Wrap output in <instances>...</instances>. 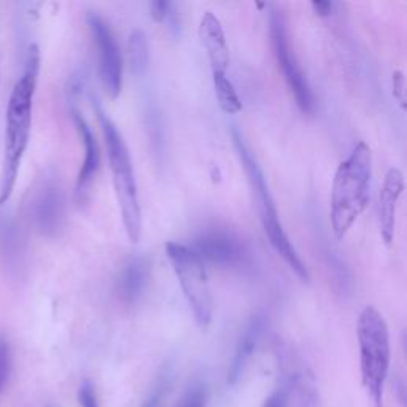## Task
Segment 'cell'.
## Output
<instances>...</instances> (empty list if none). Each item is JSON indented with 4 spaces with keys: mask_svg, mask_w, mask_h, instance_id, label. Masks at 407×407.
I'll return each mask as SVG.
<instances>
[{
    "mask_svg": "<svg viewBox=\"0 0 407 407\" xmlns=\"http://www.w3.org/2000/svg\"><path fill=\"white\" fill-rule=\"evenodd\" d=\"M37 223L45 233H54L63 222L64 201L60 190L54 185H48L42 190L37 199Z\"/></svg>",
    "mask_w": 407,
    "mask_h": 407,
    "instance_id": "obj_16",
    "label": "cell"
},
{
    "mask_svg": "<svg viewBox=\"0 0 407 407\" xmlns=\"http://www.w3.org/2000/svg\"><path fill=\"white\" fill-rule=\"evenodd\" d=\"M207 392L202 383H194L192 387L185 393L183 399L180 401L177 407H206Z\"/></svg>",
    "mask_w": 407,
    "mask_h": 407,
    "instance_id": "obj_22",
    "label": "cell"
},
{
    "mask_svg": "<svg viewBox=\"0 0 407 407\" xmlns=\"http://www.w3.org/2000/svg\"><path fill=\"white\" fill-rule=\"evenodd\" d=\"M312 8L315 10L317 15H320V16H329V15L333 13L334 3L333 2H313L312 3Z\"/></svg>",
    "mask_w": 407,
    "mask_h": 407,
    "instance_id": "obj_26",
    "label": "cell"
},
{
    "mask_svg": "<svg viewBox=\"0 0 407 407\" xmlns=\"http://www.w3.org/2000/svg\"><path fill=\"white\" fill-rule=\"evenodd\" d=\"M150 263L145 258L137 256L126 263L118 279V293L121 299L128 302V304L139 301L142 294L145 293L148 282H150Z\"/></svg>",
    "mask_w": 407,
    "mask_h": 407,
    "instance_id": "obj_15",
    "label": "cell"
},
{
    "mask_svg": "<svg viewBox=\"0 0 407 407\" xmlns=\"http://www.w3.org/2000/svg\"><path fill=\"white\" fill-rule=\"evenodd\" d=\"M233 139L235 150H238V155L240 158L242 164H244V169L247 172V177H249L250 186L253 192H255L256 201H258V210H260V218L261 224L264 228V234L271 242L272 249L276 250L277 255L282 258V260L287 263V266L293 271L296 276H298L302 282H309L310 276L309 271H307L304 261L301 260L299 253L296 251L294 245L291 244L290 238L285 233L279 219V213L276 208V202H274L271 191L267 188L266 178H264V174L258 164L255 155H253L249 145L245 144L242 135L238 131H233Z\"/></svg>",
    "mask_w": 407,
    "mask_h": 407,
    "instance_id": "obj_5",
    "label": "cell"
},
{
    "mask_svg": "<svg viewBox=\"0 0 407 407\" xmlns=\"http://www.w3.org/2000/svg\"><path fill=\"white\" fill-rule=\"evenodd\" d=\"M10 374H12V347H10L8 339L0 334V393L8 383Z\"/></svg>",
    "mask_w": 407,
    "mask_h": 407,
    "instance_id": "obj_19",
    "label": "cell"
},
{
    "mask_svg": "<svg viewBox=\"0 0 407 407\" xmlns=\"http://www.w3.org/2000/svg\"><path fill=\"white\" fill-rule=\"evenodd\" d=\"M166 253L196 323L201 328H207L213 315V299L204 261L188 245L178 242H169Z\"/></svg>",
    "mask_w": 407,
    "mask_h": 407,
    "instance_id": "obj_6",
    "label": "cell"
},
{
    "mask_svg": "<svg viewBox=\"0 0 407 407\" xmlns=\"http://www.w3.org/2000/svg\"><path fill=\"white\" fill-rule=\"evenodd\" d=\"M94 107L99 124H101L103 132V139H106L110 172H112V180L115 192H117V201L121 219H123V226L131 242L137 244L142 235V210L129 150L126 147L118 128L108 118V115L103 112V108L99 106L97 101Z\"/></svg>",
    "mask_w": 407,
    "mask_h": 407,
    "instance_id": "obj_3",
    "label": "cell"
},
{
    "mask_svg": "<svg viewBox=\"0 0 407 407\" xmlns=\"http://www.w3.org/2000/svg\"><path fill=\"white\" fill-rule=\"evenodd\" d=\"M213 90H215L217 101L224 113L235 115L242 110L240 97L235 91V86L228 76L222 78H213Z\"/></svg>",
    "mask_w": 407,
    "mask_h": 407,
    "instance_id": "obj_18",
    "label": "cell"
},
{
    "mask_svg": "<svg viewBox=\"0 0 407 407\" xmlns=\"http://www.w3.org/2000/svg\"><path fill=\"white\" fill-rule=\"evenodd\" d=\"M266 315L264 313H256L247 324V328L242 333L238 345H235V351L233 360H231L226 382L228 385H235L239 382L242 374H244L247 365L251 358L253 351H255L258 342H260L264 329H266Z\"/></svg>",
    "mask_w": 407,
    "mask_h": 407,
    "instance_id": "obj_14",
    "label": "cell"
},
{
    "mask_svg": "<svg viewBox=\"0 0 407 407\" xmlns=\"http://www.w3.org/2000/svg\"><path fill=\"white\" fill-rule=\"evenodd\" d=\"M290 404V390L285 381L280 379L279 387L274 390L272 394L264 401L261 407H288Z\"/></svg>",
    "mask_w": 407,
    "mask_h": 407,
    "instance_id": "obj_23",
    "label": "cell"
},
{
    "mask_svg": "<svg viewBox=\"0 0 407 407\" xmlns=\"http://www.w3.org/2000/svg\"><path fill=\"white\" fill-rule=\"evenodd\" d=\"M169 388V374H159V377L156 379L155 385H153L150 394L147 396V399L144 401V404L140 407H159L161 406V401L164 398Z\"/></svg>",
    "mask_w": 407,
    "mask_h": 407,
    "instance_id": "obj_21",
    "label": "cell"
},
{
    "mask_svg": "<svg viewBox=\"0 0 407 407\" xmlns=\"http://www.w3.org/2000/svg\"><path fill=\"white\" fill-rule=\"evenodd\" d=\"M78 401L81 407H99L96 388L92 382L85 381L78 390Z\"/></svg>",
    "mask_w": 407,
    "mask_h": 407,
    "instance_id": "obj_24",
    "label": "cell"
},
{
    "mask_svg": "<svg viewBox=\"0 0 407 407\" xmlns=\"http://www.w3.org/2000/svg\"><path fill=\"white\" fill-rule=\"evenodd\" d=\"M150 13L151 18L158 21V23H169L170 27L177 29V21H175L174 5L166 0H156V2L150 3Z\"/></svg>",
    "mask_w": 407,
    "mask_h": 407,
    "instance_id": "obj_20",
    "label": "cell"
},
{
    "mask_svg": "<svg viewBox=\"0 0 407 407\" xmlns=\"http://www.w3.org/2000/svg\"><path fill=\"white\" fill-rule=\"evenodd\" d=\"M74 123L76 126V131L81 137V142H83V163H81V169L78 177H76V186H75V194L78 199H83L86 196L88 190L94 180L99 167H101V148L96 140L94 134L90 126H88L86 119L81 117L78 110H72Z\"/></svg>",
    "mask_w": 407,
    "mask_h": 407,
    "instance_id": "obj_12",
    "label": "cell"
},
{
    "mask_svg": "<svg viewBox=\"0 0 407 407\" xmlns=\"http://www.w3.org/2000/svg\"><path fill=\"white\" fill-rule=\"evenodd\" d=\"M40 69V53L37 45L29 48L24 72L19 76L10 94L7 118H5L3 167L0 175V206L7 204L13 194L21 161L29 145L32 126V103Z\"/></svg>",
    "mask_w": 407,
    "mask_h": 407,
    "instance_id": "obj_1",
    "label": "cell"
},
{
    "mask_svg": "<svg viewBox=\"0 0 407 407\" xmlns=\"http://www.w3.org/2000/svg\"><path fill=\"white\" fill-rule=\"evenodd\" d=\"M404 190V174L398 167H392L385 175V180L379 194V228L387 245L392 244L394 235L396 207Z\"/></svg>",
    "mask_w": 407,
    "mask_h": 407,
    "instance_id": "obj_11",
    "label": "cell"
},
{
    "mask_svg": "<svg viewBox=\"0 0 407 407\" xmlns=\"http://www.w3.org/2000/svg\"><path fill=\"white\" fill-rule=\"evenodd\" d=\"M356 335L363 387L372 401V407H383V387L392 361V345L388 324L376 307L367 306L361 310Z\"/></svg>",
    "mask_w": 407,
    "mask_h": 407,
    "instance_id": "obj_4",
    "label": "cell"
},
{
    "mask_svg": "<svg viewBox=\"0 0 407 407\" xmlns=\"http://www.w3.org/2000/svg\"><path fill=\"white\" fill-rule=\"evenodd\" d=\"M372 177L371 148L365 142L354 147L335 170L331 191V228L335 239H344L369 202Z\"/></svg>",
    "mask_w": 407,
    "mask_h": 407,
    "instance_id": "obj_2",
    "label": "cell"
},
{
    "mask_svg": "<svg viewBox=\"0 0 407 407\" xmlns=\"http://www.w3.org/2000/svg\"><path fill=\"white\" fill-rule=\"evenodd\" d=\"M190 249L202 261H210L223 267H240L249 263V251L242 240L223 229L206 231Z\"/></svg>",
    "mask_w": 407,
    "mask_h": 407,
    "instance_id": "obj_9",
    "label": "cell"
},
{
    "mask_svg": "<svg viewBox=\"0 0 407 407\" xmlns=\"http://www.w3.org/2000/svg\"><path fill=\"white\" fill-rule=\"evenodd\" d=\"M126 51H128L131 72L137 76H144L150 67V47H148V37L144 31L134 29L131 32Z\"/></svg>",
    "mask_w": 407,
    "mask_h": 407,
    "instance_id": "obj_17",
    "label": "cell"
},
{
    "mask_svg": "<svg viewBox=\"0 0 407 407\" xmlns=\"http://www.w3.org/2000/svg\"><path fill=\"white\" fill-rule=\"evenodd\" d=\"M285 360L288 363H283L282 381H285L288 385L290 398L293 396L296 401L294 407L320 406V398H318L315 379H313L312 372L291 355Z\"/></svg>",
    "mask_w": 407,
    "mask_h": 407,
    "instance_id": "obj_13",
    "label": "cell"
},
{
    "mask_svg": "<svg viewBox=\"0 0 407 407\" xmlns=\"http://www.w3.org/2000/svg\"><path fill=\"white\" fill-rule=\"evenodd\" d=\"M269 27H271V42L274 48V56L277 59L279 69L282 70L283 78L287 81L291 94L302 113L310 115L315 110V97L312 88L306 78V74L296 59V54L290 45V37L287 29V19L279 5H272L269 15Z\"/></svg>",
    "mask_w": 407,
    "mask_h": 407,
    "instance_id": "obj_7",
    "label": "cell"
},
{
    "mask_svg": "<svg viewBox=\"0 0 407 407\" xmlns=\"http://www.w3.org/2000/svg\"><path fill=\"white\" fill-rule=\"evenodd\" d=\"M86 21L94 38L99 74L103 88L110 97L117 99L123 88V58H121L119 47L106 19L94 12H90L86 15Z\"/></svg>",
    "mask_w": 407,
    "mask_h": 407,
    "instance_id": "obj_8",
    "label": "cell"
},
{
    "mask_svg": "<svg viewBox=\"0 0 407 407\" xmlns=\"http://www.w3.org/2000/svg\"><path fill=\"white\" fill-rule=\"evenodd\" d=\"M199 37L204 48H206L208 63L212 69V80L228 76L229 67V48L226 42L222 21L212 12H206L201 18Z\"/></svg>",
    "mask_w": 407,
    "mask_h": 407,
    "instance_id": "obj_10",
    "label": "cell"
},
{
    "mask_svg": "<svg viewBox=\"0 0 407 407\" xmlns=\"http://www.w3.org/2000/svg\"><path fill=\"white\" fill-rule=\"evenodd\" d=\"M406 80L401 70H396L393 74V96L401 108H406Z\"/></svg>",
    "mask_w": 407,
    "mask_h": 407,
    "instance_id": "obj_25",
    "label": "cell"
}]
</instances>
